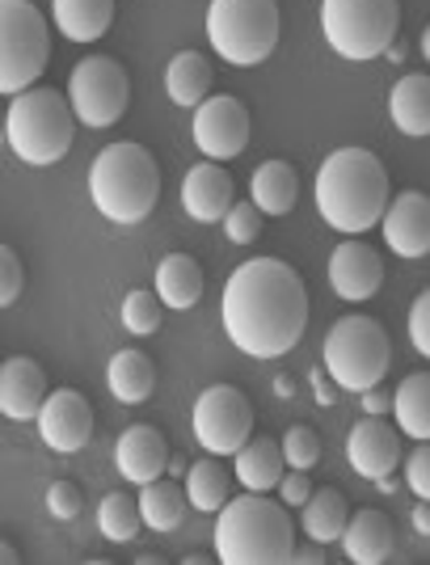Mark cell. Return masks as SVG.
<instances>
[{"mask_svg": "<svg viewBox=\"0 0 430 565\" xmlns=\"http://www.w3.org/2000/svg\"><path fill=\"white\" fill-rule=\"evenodd\" d=\"M393 544H397V527L393 519L367 507V511H355L346 532H342V548L355 565H380L393 557Z\"/></svg>", "mask_w": 430, "mask_h": 565, "instance_id": "cell-20", "label": "cell"}, {"mask_svg": "<svg viewBox=\"0 0 430 565\" xmlns=\"http://www.w3.org/2000/svg\"><path fill=\"white\" fill-rule=\"evenodd\" d=\"M388 115L397 122V131H406L413 140L430 136V76L427 72H409L393 85L388 94Z\"/></svg>", "mask_w": 430, "mask_h": 565, "instance_id": "cell-22", "label": "cell"}, {"mask_svg": "<svg viewBox=\"0 0 430 565\" xmlns=\"http://www.w3.org/2000/svg\"><path fill=\"white\" fill-rule=\"evenodd\" d=\"M406 486L418 494V502H430V439H422L418 448L406 456Z\"/></svg>", "mask_w": 430, "mask_h": 565, "instance_id": "cell-37", "label": "cell"}, {"mask_svg": "<svg viewBox=\"0 0 430 565\" xmlns=\"http://www.w3.org/2000/svg\"><path fill=\"white\" fill-rule=\"evenodd\" d=\"M393 418L409 439H430V372H413L393 393Z\"/></svg>", "mask_w": 430, "mask_h": 565, "instance_id": "cell-28", "label": "cell"}, {"mask_svg": "<svg viewBox=\"0 0 430 565\" xmlns=\"http://www.w3.org/2000/svg\"><path fill=\"white\" fill-rule=\"evenodd\" d=\"M165 300L157 296V287L148 291V287H136V291H127V300H122V326L127 333H136V338H148V333L161 330V317H165Z\"/></svg>", "mask_w": 430, "mask_h": 565, "instance_id": "cell-33", "label": "cell"}, {"mask_svg": "<svg viewBox=\"0 0 430 565\" xmlns=\"http://www.w3.org/2000/svg\"><path fill=\"white\" fill-rule=\"evenodd\" d=\"M22 287H25V266L18 258L13 245H0V305L13 308L22 300Z\"/></svg>", "mask_w": 430, "mask_h": 565, "instance_id": "cell-36", "label": "cell"}, {"mask_svg": "<svg viewBox=\"0 0 430 565\" xmlns=\"http://www.w3.org/2000/svg\"><path fill=\"white\" fill-rule=\"evenodd\" d=\"M249 199L262 207L266 215H287L300 199V173L291 161H262L254 169L249 182Z\"/></svg>", "mask_w": 430, "mask_h": 565, "instance_id": "cell-26", "label": "cell"}, {"mask_svg": "<svg viewBox=\"0 0 430 565\" xmlns=\"http://www.w3.org/2000/svg\"><path fill=\"white\" fill-rule=\"evenodd\" d=\"M275 393H279V397H291V393H295V380L279 376V380H275Z\"/></svg>", "mask_w": 430, "mask_h": 565, "instance_id": "cell-45", "label": "cell"}, {"mask_svg": "<svg viewBox=\"0 0 430 565\" xmlns=\"http://www.w3.org/2000/svg\"><path fill=\"white\" fill-rule=\"evenodd\" d=\"M316 212L346 236L376 228L393 203L388 169L372 148H337L316 169Z\"/></svg>", "mask_w": 430, "mask_h": 565, "instance_id": "cell-2", "label": "cell"}, {"mask_svg": "<svg viewBox=\"0 0 430 565\" xmlns=\"http://www.w3.org/2000/svg\"><path fill=\"white\" fill-rule=\"evenodd\" d=\"M140 523H143L140 498L115 490V494H106L101 502H97V527H101V536H106V541H115V544L136 541Z\"/></svg>", "mask_w": 430, "mask_h": 565, "instance_id": "cell-32", "label": "cell"}, {"mask_svg": "<svg viewBox=\"0 0 430 565\" xmlns=\"http://www.w3.org/2000/svg\"><path fill=\"white\" fill-rule=\"evenodd\" d=\"M312 388H316V401H321V405H334V388H330V384H325V376H321V372H312Z\"/></svg>", "mask_w": 430, "mask_h": 565, "instance_id": "cell-44", "label": "cell"}, {"mask_svg": "<svg viewBox=\"0 0 430 565\" xmlns=\"http://www.w3.org/2000/svg\"><path fill=\"white\" fill-rule=\"evenodd\" d=\"M358 405H363V414H388V409H393V397H388L380 384H376V388L358 393Z\"/></svg>", "mask_w": 430, "mask_h": 565, "instance_id": "cell-41", "label": "cell"}, {"mask_svg": "<svg viewBox=\"0 0 430 565\" xmlns=\"http://www.w3.org/2000/svg\"><path fill=\"white\" fill-rule=\"evenodd\" d=\"M194 439L212 456H237L254 439V405L237 384H212L194 401Z\"/></svg>", "mask_w": 430, "mask_h": 565, "instance_id": "cell-11", "label": "cell"}, {"mask_svg": "<svg viewBox=\"0 0 430 565\" xmlns=\"http://www.w3.org/2000/svg\"><path fill=\"white\" fill-rule=\"evenodd\" d=\"M422 60H427V64H430V25H427V30H422Z\"/></svg>", "mask_w": 430, "mask_h": 565, "instance_id": "cell-47", "label": "cell"}, {"mask_svg": "<svg viewBox=\"0 0 430 565\" xmlns=\"http://www.w3.org/2000/svg\"><path fill=\"white\" fill-rule=\"evenodd\" d=\"M191 136L207 161H233L249 148V110L233 94H215L194 106Z\"/></svg>", "mask_w": 430, "mask_h": 565, "instance_id": "cell-12", "label": "cell"}, {"mask_svg": "<svg viewBox=\"0 0 430 565\" xmlns=\"http://www.w3.org/2000/svg\"><path fill=\"white\" fill-rule=\"evenodd\" d=\"M283 456H287V469H309L312 472L316 469V460H321V435L304 423L287 426Z\"/></svg>", "mask_w": 430, "mask_h": 565, "instance_id": "cell-34", "label": "cell"}, {"mask_svg": "<svg viewBox=\"0 0 430 565\" xmlns=\"http://www.w3.org/2000/svg\"><path fill=\"white\" fill-rule=\"evenodd\" d=\"M346 460L367 481H380L388 472H397V465L406 460V451H401V426L384 423V414H363L351 426V435H346Z\"/></svg>", "mask_w": 430, "mask_h": 565, "instance_id": "cell-13", "label": "cell"}, {"mask_svg": "<svg viewBox=\"0 0 430 565\" xmlns=\"http://www.w3.org/2000/svg\"><path fill=\"white\" fill-rule=\"evenodd\" d=\"M169 472H173V477H178V472H191V465H186V460L173 451V456H169Z\"/></svg>", "mask_w": 430, "mask_h": 565, "instance_id": "cell-46", "label": "cell"}, {"mask_svg": "<svg viewBox=\"0 0 430 565\" xmlns=\"http://www.w3.org/2000/svg\"><path fill=\"white\" fill-rule=\"evenodd\" d=\"M76 122L80 118L60 89H25V94L9 97L4 140H9L18 161L43 169L68 157Z\"/></svg>", "mask_w": 430, "mask_h": 565, "instance_id": "cell-5", "label": "cell"}, {"mask_svg": "<svg viewBox=\"0 0 430 565\" xmlns=\"http://www.w3.org/2000/svg\"><path fill=\"white\" fill-rule=\"evenodd\" d=\"M106 384H110V393H115L122 405H140V401H148L152 388H157V363H152L140 347H127V351H119L110 359Z\"/></svg>", "mask_w": 430, "mask_h": 565, "instance_id": "cell-23", "label": "cell"}, {"mask_svg": "<svg viewBox=\"0 0 430 565\" xmlns=\"http://www.w3.org/2000/svg\"><path fill=\"white\" fill-rule=\"evenodd\" d=\"M309 282L283 258H249L224 282L219 321L249 359H283L309 330Z\"/></svg>", "mask_w": 430, "mask_h": 565, "instance_id": "cell-1", "label": "cell"}, {"mask_svg": "<svg viewBox=\"0 0 430 565\" xmlns=\"http://www.w3.org/2000/svg\"><path fill=\"white\" fill-rule=\"evenodd\" d=\"M51 60V30L34 0H0V94L34 89Z\"/></svg>", "mask_w": 430, "mask_h": 565, "instance_id": "cell-9", "label": "cell"}, {"mask_svg": "<svg viewBox=\"0 0 430 565\" xmlns=\"http://www.w3.org/2000/svg\"><path fill=\"white\" fill-rule=\"evenodd\" d=\"M279 498H283V507H309L312 498V481H309V469H291L283 472V481H279Z\"/></svg>", "mask_w": 430, "mask_h": 565, "instance_id": "cell-40", "label": "cell"}, {"mask_svg": "<svg viewBox=\"0 0 430 565\" xmlns=\"http://www.w3.org/2000/svg\"><path fill=\"white\" fill-rule=\"evenodd\" d=\"M233 460H237L233 472H237V481L245 490L266 494V490H275L283 481L287 456H283V444H275V439H249Z\"/></svg>", "mask_w": 430, "mask_h": 565, "instance_id": "cell-27", "label": "cell"}, {"mask_svg": "<svg viewBox=\"0 0 430 565\" xmlns=\"http://www.w3.org/2000/svg\"><path fill=\"white\" fill-rule=\"evenodd\" d=\"M409 342H413V351L430 359V287L409 305Z\"/></svg>", "mask_w": 430, "mask_h": 565, "instance_id": "cell-38", "label": "cell"}, {"mask_svg": "<svg viewBox=\"0 0 430 565\" xmlns=\"http://www.w3.org/2000/svg\"><path fill=\"white\" fill-rule=\"evenodd\" d=\"M203 287H207V275H203L198 258H191V254H169V258H161V266H157V296H161L169 308H178V312L198 305Z\"/></svg>", "mask_w": 430, "mask_h": 565, "instance_id": "cell-24", "label": "cell"}, {"mask_svg": "<svg viewBox=\"0 0 430 565\" xmlns=\"http://www.w3.org/2000/svg\"><path fill=\"white\" fill-rule=\"evenodd\" d=\"M321 363H325V372H330L337 388L367 393V388H376L388 376V363H393L388 330L376 317H367V312H346L325 333Z\"/></svg>", "mask_w": 430, "mask_h": 565, "instance_id": "cell-6", "label": "cell"}, {"mask_svg": "<svg viewBox=\"0 0 430 565\" xmlns=\"http://www.w3.org/2000/svg\"><path fill=\"white\" fill-rule=\"evenodd\" d=\"M212 81L215 72L207 64V55L198 51H178L165 68V94L173 106H198L212 97Z\"/></svg>", "mask_w": 430, "mask_h": 565, "instance_id": "cell-25", "label": "cell"}, {"mask_svg": "<svg viewBox=\"0 0 430 565\" xmlns=\"http://www.w3.org/2000/svg\"><path fill=\"white\" fill-rule=\"evenodd\" d=\"M330 287H334L342 300L351 305H363L372 300L384 287V258L358 236H346L330 254Z\"/></svg>", "mask_w": 430, "mask_h": 565, "instance_id": "cell-15", "label": "cell"}, {"mask_svg": "<svg viewBox=\"0 0 430 565\" xmlns=\"http://www.w3.org/2000/svg\"><path fill=\"white\" fill-rule=\"evenodd\" d=\"M51 18L68 43H97L115 25V0H51Z\"/></svg>", "mask_w": 430, "mask_h": 565, "instance_id": "cell-21", "label": "cell"}, {"mask_svg": "<svg viewBox=\"0 0 430 565\" xmlns=\"http://www.w3.org/2000/svg\"><path fill=\"white\" fill-rule=\"evenodd\" d=\"M401 0H321L325 43L342 60H380L397 43Z\"/></svg>", "mask_w": 430, "mask_h": 565, "instance_id": "cell-8", "label": "cell"}, {"mask_svg": "<svg viewBox=\"0 0 430 565\" xmlns=\"http://www.w3.org/2000/svg\"><path fill=\"white\" fill-rule=\"evenodd\" d=\"M233 477L237 472L224 469L219 456H212V451H207V460L191 465V472H186V498H191L194 511H203V515L215 511L219 515L228 507V494H233Z\"/></svg>", "mask_w": 430, "mask_h": 565, "instance_id": "cell-29", "label": "cell"}, {"mask_svg": "<svg viewBox=\"0 0 430 565\" xmlns=\"http://www.w3.org/2000/svg\"><path fill=\"white\" fill-rule=\"evenodd\" d=\"M384 241L401 258H427L430 254V194L422 190H401L380 220Z\"/></svg>", "mask_w": 430, "mask_h": 565, "instance_id": "cell-16", "label": "cell"}, {"mask_svg": "<svg viewBox=\"0 0 430 565\" xmlns=\"http://www.w3.org/2000/svg\"><path fill=\"white\" fill-rule=\"evenodd\" d=\"M47 372L39 359L30 354H13L4 359L0 367V414L9 423H30L43 414V401H47Z\"/></svg>", "mask_w": 430, "mask_h": 565, "instance_id": "cell-17", "label": "cell"}, {"mask_svg": "<svg viewBox=\"0 0 430 565\" xmlns=\"http://www.w3.org/2000/svg\"><path fill=\"white\" fill-rule=\"evenodd\" d=\"M68 102L80 127H94L106 131L127 115V102H131V76L119 60L110 55H85L80 64H72L68 76Z\"/></svg>", "mask_w": 430, "mask_h": 565, "instance_id": "cell-10", "label": "cell"}, {"mask_svg": "<svg viewBox=\"0 0 430 565\" xmlns=\"http://www.w3.org/2000/svg\"><path fill=\"white\" fill-rule=\"evenodd\" d=\"M291 562H304V565H321L325 562V544H312V548H295Z\"/></svg>", "mask_w": 430, "mask_h": 565, "instance_id": "cell-42", "label": "cell"}, {"mask_svg": "<svg viewBox=\"0 0 430 565\" xmlns=\"http://www.w3.org/2000/svg\"><path fill=\"white\" fill-rule=\"evenodd\" d=\"M186 507H191L186 490H182L178 481H169V477H157V481H148L140 490L143 523H148L152 532H178L182 519H186Z\"/></svg>", "mask_w": 430, "mask_h": 565, "instance_id": "cell-30", "label": "cell"}, {"mask_svg": "<svg viewBox=\"0 0 430 565\" xmlns=\"http://www.w3.org/2000/svg\"><path fill=\"white\" fill-rule=\"evenodd\" d=\"M262 220L266 212L249 199V203H233V212L224 215V236L233 241V245H254L258 236H262Z\"/></svg>", "mask_w": 430, "mask_h": 565, "instance_id": "cell-35", "label": "cell"}, {"mask_svg": "<svg viewBox=\"0 0 430 565\" xmlns=\"http://www.w3.org/2000/svg\"><path fill=\"white\" fill-rule=\"evenodd\" d=\"M237 203V186H233V173L219 166V161H203L186 173L182 182V207L198 224H224V215L233 212Z\"/></svg>", "mask_w": 430, "mask_h": 565, "instance_id": "cell-18", "label": "cell"}, {"mask_svg": "<svg viewBox=\"0 0 430 565\" xmlns=\"http://www.w3.org/2000/svg\"><path fill=\"white\" fill-rule=\"evenodd\" d=\"M413 532L430 536V502L422 498V507H413Z\"/></svg>", "mask_w": 430, "mask_h": 565, "instance_id": "cell-43", "label": "cell"}, {"mask_svg": "<svg viewBox=\"0 0 430 565\" xmlns=\"http://www.w3.org/2000/svg\"><path fill=\"white\" fill-rule=\"evenodd\" d=\"M115 460H119V472L136 486H148L157 481L161 472H169V444L157 426L136 423L119 435V448H115Z\"/></svg>", "mask_w": 430, "mask_h": 565, "instance_id": "cell-19", "label": "cell"}, {"mask_svg": "<svg viewBox=\"0 0 430 565\" xmlns=\"http://www.w3.org/2000/svg\"><path fill=\"white\" fill-rule=\"evenodd\" d=\"M47 511L55 519H76L80 515V490L72 481H51L47 486Z\"/></svg>", "mask_w": 430, "mask_h": 565, "instance_id": "cell-39", "label": "cell"}, {"mask_svg": "<svg viewBox=\"0 0 430 565\" xmlns=\"http://www.w3.org/2000/svg\"><path fill=\"white\" fill-rule=\"evenodd\" d=\"M89 199L110 224H143L161 199V169L143 143H106L89 166Z\"/></svg>", "mask_w": 430, "mask_h": 565, "instance_id": "cell-4", "label": "cell"}, {"mask_svg": "<svg viewBox=\"0 0 430 565\" xmlns=\"http://www.w3.org/2000/svg\"><path fill=\"white\" fill-rule=\"evenodd\" d=\"M300 523H304L309 541L334 544V541H342V532H346V523H351V502H346L342 490H312Z\"/></svg>", "mask_w": 430, "mask_h": 565, "instance_id": "cell-31", "label": "cell"}, {"mask_svg": "<svg viewBox=\"0 0 430 565\" xmlns=\"http://www.w3.org/2000/svg\"><path fill=\"white\" fill-rule=\"evenodd\" d=\"M39 435L51 451L60 456H72L89 444L94 435V405L85 393L76 388H55L47 401H43V414H39Z\"/></svg>", "mask_w": 430, "mask_h": 565, "instance_id": "cell-14", "label": "cell"}, {"mask_svg": "<svg viewBox=\"0 0 430 565\" xmlns=\"http://www.w3.org/2000/svg\"><path fill=\"white\" fill-rule=\"evenodd\" d=\"M207 39L224 64H262L279 47V0H212Z\"/></svg>", "mask_w": 430, "mask_h": 565, "instance_id": "cell-7", "label": "cell"}, {"mask_svg": "<svg viewBox=\"0 0 430 565\" xmlns=\"http://www.w3.org/2000/svg\"><path fill=\"white\" fill-rule=\"evenodd\" d=\"M215 557L224 565H283L295 557V523L266 494L245 490L215 519Z\"/></svg>", "mask_w": 430, "mask_h": 565, "instance_id": "cell-3", "label": "cell"}]
</instances>
